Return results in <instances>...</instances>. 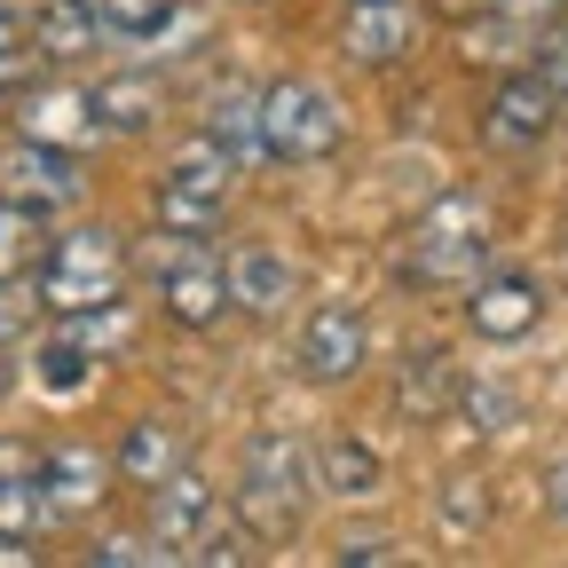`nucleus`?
I'll return each mask as SVG.
<instances>
[{"label": "nucleus", "instance_id": "nucleus-34", "mask_svg": "<svg viewBox=\"0 0 568 568\" xmlns=\"http://www.w3.org/2000/svg\"><path fill=\"white\" fill-rule=\"evenodd\" d=\"M435 9H443V17H458V24H466V17H481V9H489V0H435Z\"/></svg>", "mask_w": 568, "mask_h": 568}, {"label": "nucleus", "instance_id": "nucleus-5", "mask_svg": "<svg viewBox=\"0 0 568 568\" xmlns=\"http://www.w3.org/2000/svg\"><path fill=\"white\" fill-rule=\"evenodd\" d=\"M237 159L213 142L205 126L182 142V151L166 159L159 174V230H182V237H213L222 230V213H230V190H237Z\"/></svg>", "mask_w": 568, "mask_h": 568}, {"label": "nucleus", "instance_id": "nucleus-2", "mask_svg": "<svg viewBox=\"0 0 568 568\" xmlns=\"http://www.w3.org/2000/svg\"><path fill=\"white\" fill-rule=\"evenodd\" d=\"M308 506H316V450L301 435H284V426L245 435V450H237V521L253 529V545L301 537Z\"/></svg>", "mask_w": 568, "mask_h": 568}, {"label": "nucleus", "instance_id": "nucleus-27", "mask_svg": "<svg viewBox=\"0 0 568 568\" xmlns=\"http://www.w3.org/2000/svg\"><path fill=\"white\" fill-rule=\"evenodd\" d=\"M332 560L339 568H395V560H410V545H395V537H347Z\"/></svg>", "mask_w": 568, "mask_h": 568}, {"label": "nucleus", "instance_id": "nucleus-1", "mask_svg": "<svg viewBox=\"0 0 568 568\" xmlns=\"http://www.w3.org/2000/svg\"><path fill=\"white\" fill-rule=\"evenodd\" d=\"M497 253V205L481 190H443L418 213L395 245V276L410 293H450V284H474Z\"/></svg>", "mask_w": 568, "mask_h": 568}, {"label": "nucleus", "instance_id": "nucleus-25", "mask_svg": "<svg viewBox=\"0 0 568 568\" xmlns=\"http://www.w3.org/2000/svg\"><path fill=\"white\" fill-rule=\"evenodd\" d=\"M48 230V213H32V205H17V197H0V293H9L17 276H32L40 268V237Z\"/></svg>", "mask_w": 568, "mask_h": 568}, {"label": "nucleus", "instance_id": "nucleus-11", "mask_svg": "<svg viewBox=\"0 0 568 568\" xmlns=\"http://www.w3.org/2000/svg\"><path fill=\"white\" fill-rule=\"evenodd\" d=\"M418 48V0H347L339 17V55L355 71H395Z\"/></svg>", "mask_w": 568, "mask_h": 568}, {"label": "nucleus", "instance_id": "nucleus-35", "mask_svg": "<svg viewBox=\"0 0 568 568\" xmlns=\"http://www.w3.org/2000/svg\"><path fill=\"white\" fill-rule=\"evenodd\" d=\"M560 253H568V237H560Z\"/></svg>", "mask_w": 568, "mask_h": 568}, {"label": "nucleus", "instance_id": "nucleus-13", "mask_svg": "<svg viewBox=\"0 0 568 568\" xmlns=\"http://www.w3.org/2000/svg\"><path fill=\"white\" fill-rule=\"evenodd\" d=\"M222 276H230V316H253V324H268L301 301V261L276 245H237L222 261Z\"/></svg>", "mask_w": 568, "mask_h": 568}, {"label": "nucleus", "instance_id": "nucleus-26", "mask_svg": "<svg viewBox=\"0 0 568 568\" xmlns=\"http://www.w3.org/2000/svg\"><path fill=\"white\" fill-rule=\"evenodd\" d=\"M80 560H88V568H166L174 552H166L151 529H119V537H95Z\"/></svg>", "mask_w": 568, "mask_h": 568}, {"label": "nucleus", "instance_id": "nucleus-22", "mask_svg": "<svg viewBox=\"0 0 568 568\" xmlns=\"http://www.w3.org/2000/svg\"><path fill=\"white\" fill-rule=\"evenodd\" d=\"M222 151L237 159V166H268V134H261V88H222L205 103V119H197Z\"/></svg>", "mask_w": 568, "mask_h": 568}, {"label": "nucleus", "instance_id": "nucleus-9", "mask_svg": "<svg viewBox=\"0 0 568 568\" xmlns=\"http://www.w3.org/2000/svg\"><path fill=\"white\" fill-rule=\"evenodd\" d=\"M293 364H301V379H316V387H347L355 372L372 364V316L355 308V301H316V308L301 316Z\"/></svg>", "mask_w": 568, "mask_h": 568}, {"label": "nucleus", "instance_id": "nucleus-32", "mask_svg": "<svg viewBox=\"0 0 568 568\" xmlns=\"http://www.w3.org/2000/svg\"><path fill=\"white\" fill-rule=\"evenodd\" d=\"M24 379V339H17V324L9 316H0V395H9Z\"/></svg>", "mask_w": 568, "mask_h": 568}, {"label": "nucleus", "instance_id": "nucleus-20", "mask_svg": "<svg viewBox=\"0 0 568 568\" xmlns=\"http://www.w3.org/2000/svg\"><path fill=\"white\" fill-rule=\"evenodd\" d=\"M24 364H32V379H40V395H88L95 387V364H103V355L80 339V332H71L63 316H55V332L40 339V347H24Z\"/></svg>", "mask_w": 568, "mask_h": 568}, {"label": "nucleus", "instance_id": "nucleus-30", "mask_svg": "<svg viewBox=\"0 0 568 568\" xmlns=\"http://www.w3.org/2000/svg\"><path fill=\"white\" fill-rule=\"evenodd\" d=\"M32 48V0H0V55Z\"/></svg>", "mask_w": 568, "mask_h": 568}, {"label": "nucleus", "instance_id": "nucleus-24", "mask_svg": "<svg viewBox=\"0 0 568 568\" xmlns=\"http://www.w3.org/2000/svg\"><path fill=\"white\" fill-rule=\"evenodd\" d=\"M103 9V32H111V48H134V55H151L190 9L182 0H95Z\"/></svg>", "mask_w": 568, "mask_h": 568}, {"label": "nucleus", "instance_id": "nucleus-6", "mask_svg": "<svg viewBox=\"0 0 568 568\" xmlns=\"http://www.w3.org/2000/svg\"><path fill=\"white\" fill-rule=\"evenodd\" d=\"M560 95H552V80L537 63H521V71H506L489 95H481V119H474V134H481V151L489 159H529L537 142L560 126Z\"/></svg>", "mask_w": 568, "mask_h": 568}, {"label": "nucleus", "instance_id": "nucleus-15", "mask_svg": "<svg viewBox=\"0 0 568 568\" xmlns=\"http://www.w3.org/2000/svg\"><path fill=\"white\" fill-rule=\"evenodd\" d=\"M17 134L63 142V151H80V142H95V134H103V119H95V88H71V80H48V88H17Z\"/></svg>", "mask_w": 568, "mask_h": 568}, {"label": "nucleus", "instance_id": "nucleus-14", "mask_svg": "<svg viewBox=\"0 0 568 568\" xmlns=\"http://www.w3.org/2000/svg\"><path fill=\"white\" fill-rule=\"evenodd\" d=\"M213 521H222V497H213V481L205 474H166L159 489H151V514H142V529H151L174 560H190V545L213 529Z\"/></svg>", "mask_w": 568, "mask_h": 568}, {"label": "nucleus", "instance_id": "nucleus-8", "mask_svg": "<svg viewBox=\"0 0 568 568\" xmlns=\"http://www.w3.org/2000/svg\"><path fill=\"white\" fill-rule=\"evenodd\" d=\"M0 197H17L32 213H71L88 197V174H80V151H63V142H40V134H9L0 142Z\"/></svg>", "mask_w": 568, "mask_h": 568}, {"label": "nucleus", "instance_id": "nucleus-3", "mask_svg": "<svg viewBox=\"0 0 568 568\" xmlns=\"http://www.w3.org/2000/svg\"><path fill=\"white\" fill-rule=\"evenodd\" d=\"M32 293L48 316H88V308H111L126 301V237L103 230V222H71L40 245V268H32Z\"/></svg>", "mask_w": 568, "mask_h": 568}, {"label": "nucleus", "instance_id": "nucleus-7", "mask_svg": "<svg viewBox=\"0 0 568 568\" xmlns=\"http://www.w3.org/2000/svg\"><path fill=\"white\" fill-rule=\"evenodd\" d=\"M166 253H159V316L182 324V332H213L230 316V276L213 261L205 237H182V230H159Z\"/></svg>", "mask_w": 568, "mask_h": 568}, {"label": "nucleus", "instance_id": "nucleus-4", "mask_svg": "<svg viewBox=\"0 0 568 568\" xmlns=\"http://www.w3.org/2000/svg\"><path fill=\"white\" fill-rule=\"evenodd\" d=\"M261 134H268V166H324L347 142V103L308 71H284L261 88Z\"/></svg>", "mask_w": 568, "mask_h": 568}, {"label": "nucleus", "instance_id": "nucleus-29", "mask_svg": "<svg viewBox=\"0 0 568 568\" xmlns=\"http://www.w3.org/2000/svg\"><path fill=\"white\" fill-rule=\"evenodd\" d=\"M560 9H568V0H489L481 17H506V24H521V32H545Z\"/></svg>", "mask_w": 568, "mask_h": 568}, {"label": "nucleus", "instance_id": "nucleus-16", "mask_svg": "<svg viewBox=\"0 0 568 568\" xmlns=\"http://www.w3.org/2000/svg\"><path fill=\"white\" fill-rule=\"evenodd\" d=\"M95 48H111V32H103V9H95V0H32V55H40L48 71L88 63Z\"/></svg>", "mask_w": 568, "mask_h": 568}, {"label": "nucleus", "instance_id": "nucleus-17", "mask_svg": "<svg viewBox=\"0 0 568 568\" xmlns=\"http://www.w3.org/2000/svg\"><path fill=\"white\" fill-rule=\"evenodd\" d=\"M111 466H119V481H126V489H159L166 474H182V466H190V435H182V418H126V435H119Z\"/></svg>", "mask_w": 568, "mask_h": 568}, {"label": "nucleus", "instance_id": "nucleus-28", "mask_svg": "<svg viewBox=\"0 0 568 568\" xmlns=\"http://www.w3.org/2000/svg\"><path fill=\"white\" fill-rule=\"evenodd\" d=\"M458 403H466V410H474V418H481V435H506V418H514V410H521V403H514V395H506V387H466V395H458Z\"/></svg>", "mask_w": 568, "mask_h": 568}, {"label": "nucleus", "instance_id": "nucleus-19", "mask_svg": "<svg viewBox=\"0 0 568 568\" xmlns=\"http://www.w3.org/2000/svg\"><path fill=\"white\" fill-rule=\"evenodd\" d=\"M48 506H40V450L0 435V537H40Z\"/></svg>", "mask_w": 568, "mask_h": 568}, {"label": "nucleus", "instance_id": "nucleus-23", "mask_svg": "<svg viewBox=\"0 0 568 568\" xmlns=\"http://www.w3.org/2000/svg\"><path fill=\"white\" fill-rule=\"evenodd\" d=\"M159 111H166V80H159V71H119V80L95 88V119H103V134H151Z\"/></svg>", "mask_w": 568, "mask_h": 568}, {"label": "nucleus", "instance_id": "nucleus-10", "mask_svg": "<svg viewBox=\"0 0 568 568\" xmlns=\"http://www.w3.org/2000/svg\"><path fill=\"white\" fill-rule=\"evenodd\" d=\"M111 481H119L111 450H95V443H80V435L48 443V450H40V506H48V529H55V521H88L103 497H111Z\"/></svg>", "mask_w": 568, "mask_h": 568}, {"label": "nucleus", "instance_id": "nucleus-33", "mask_svg": "<svg viewBox=\"0 0 568 568\" xmlns=\"http://www.w3.org/2000/svg\"><path fill=\"white\" fill-rule=\"evenodd\" d=\"M545 514L568 529V458H552V474H545Z\"/></svg>", "mask_w": 568, "mask_h": 568}, {"label": "nucleus", "instance_id": "nucleus-12", "mask_svg": "<svg viewBox=\"0 0 568 568\" xmlns=\"http://www.w3.org/2000/svg\"><path fill=\"white\" fill-rule=\"evenodd\" d=\"M466 324L481 332V339H529L537 324H545V284L529 276V268H481L474 284H466Z\"/></svg>", "mask_w": 568, "mask_h": 568}, {"label": "nucleus", "instance_id": "nucleus-21", "mask_svg": "<svg viewBox=\"0 0 568 568\" xmlns=\"http://www.w3.org/2000/svg\"><path fill=\"white\" fill-rule=\"evenodd\" d=\"M379 481H387V466H379V450L364 443V435H324L316 443V497H379Z\"/></svg>", "mask_w": 568, "mask_h": 568}, {"label": "nucleus", "instance_id": "nucleus-18", "mask_svg": "<svg viewBox=\"0 0 568 568\" xmlns=\"http://www.w3.org/2000/svg\"><path fill=\"white\" fill-rule=\"evenodd\" d=\"M458 395H466V379H458V364H450L443 347H410L403 364H395V410H403L410 426L450 418V410H458Z\"/></svg>", "mask_w": 568, "mask_h": 568}, {"label": "nucleus", "instance_id": "nucleus-31", "mask_svg": "<svg viewBox=\"0 0 568 568\" xmlns=\"http://www.w3.org/2000/svg\"><path fill=\"white\" fill-rule=\"evenodd\" d=\"M474 489H481V481H450V497H443V521H458V529H481V521H489V506H481Z\"/></svg>", "mask_w": 568, "mask_h": 568}]
</instances>
